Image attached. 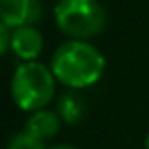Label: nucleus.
<instances>
[{"instance_id": "obj_1", "label": "nucleus", "mask_w": 149, "mask_h": 149, "mask_svg": "<svg viewBox=\"0 0 149 149\" xmlns=\"http://www.w3.org/2000/svg\"><path fill=\"white\" fill-rule=\"evenodd\" d=\"M51 72L55 79L72 91L93 87L106 70V58L85 40H68L51 55Z\"/></svg>"}, {"instance_id": "obj_2", "label": "nucleus", "mask_w": 149, "mask_h": 149, "mask_svg": "<svg viewBox=\"0 0 149 149\" xmlns=\"http://www.w3.org/2000/svg\"><path fill=\"white\" fill-rule=\"evenodd\" d=\"M53 72L44 62H21L11 76V98L23 111H38L55 96Z\"/></svg>"}, {"instance_id": "obj_3", "label": "nucleus", "mask_w": 149, "mask_h": 149, "mask_svg": "<svg viewBox=\"0 0 149 149\" xmlns=\"http://www.w3.org/2000/svg\"><path fill=\"white\" fill-rule=\"evenodd\" d=\"M55 23L70 40L98 36L106 29L108 13L98 0H58L55 4Z\"/></svg>"}, {"instance_id": "obj_4", "label": "nucleus", "mask_w": 149, "mask_h": 149, "mask_svg": "<svg viewBox=\"0 0 149 149\" xmlns=\"http://www.w3.org/2000/svg\"><path fill=\"white\" fill-rule=\"evenodd\" d=\"M42 17V0H0V21L11 30L36 25Z\"/></svg>"}, {"instance_id": "obj_5", "label": "nucleus", "mask_w": 149, "mask_h": 149, "mask_svg": "<svg viewBox=\"0 0 149 149\" xmlns=\"http://www.w3.org/2000/svg\"><path fill=\"white\" fill-rule=\"evenodd\" d=\"M11 51L23 62H32L44 51V36L36 25H26L11 30Z\"/></svg>"}, {"instance_id": "obj_6", "label": "nucleus", "mask_w": 149, "mask_h": 149, "mask_svg": "<svg viewBox=\"0 0 149 149\" xmlns=\"http://www.w3.org/2000/svg\"><path fill=\"white\" fill-rule=\"evenodd\" d=\"M61 125H62V119L58 117V113L44 108V109H38V111L30 113V117L25 123V130L23 132L30 134L32 138L40 140V142H45V140H51L58 134Z\"/></svg>"}, {"instance_id": "obj_7", "label": "nucleus", "mask_w": 149, "mask_h": 149, "mask_svg": "<svg viewBox=\"0 0 149 149\" xmlns=\"http://www.w3.org/2000/svg\"><path fill=\"white\" fill-rule=\"evenodd\" d=\"M85 111H87V104H85L83 96L77 91H68L64 95H61V98L57 100V113L62 119V123L66 125H77L83 121Z\"/></svg>"}, {"instance_id": "obj_8", "label": "nucleus", "mask_w": 149, "mask_h": 149, "mask_svg": "<svg viewBox=\"0 0 149 149\" xmlns=\"http://www.w3.org/2000/svg\"><path fill=\"white\" fill-rule=\"evenodd\" d=\"M6 149H47V147L44 146V142L32 138V136L26 134V132H19V134H15L13 138L8 142Z\"/></svg>"}, {"instance_id": "obj_9", "label": "nucleus", "mask_w": 149, "mask_h": 149, "mask_svg": "<svg viewBox=\"0 0 149 149\" xmlns=\"http://www.w3.org/2000/svg\"><path fill=\"white\" fill-rule=\"evenodd\" d=\"M8 49H11V29L6 23L0 21V57H2Z\"/></svg>"}, {"instance_id": "obj_10", "label": "nucleus", "mask_w": 149, "mask_h": 149, "mask_svg": "<svg viewBox=\"0 0 149 149\" xmlns=\"http://www.w3.org/2000/svg\"><path fill=\"white\" fill-rule=\"evenodd\" d=\"M47 149H77V147H74V146H70V143H58V146H51Z\"/></svg>"}, {"instance_id": "obj_11", "label": "nucleus", "mask_w": 149, "mask_h": 149, "mask_svg": "<svg viewBox=\"0 0 149 149\" xmlns=\"http://www.w3.org/2000/svg\"><path fill=\"white\" fill-rule=\"evenodd\" d=\"M146 149H149V134H147V142H146Z\"/></svg>"}]
</instances>
